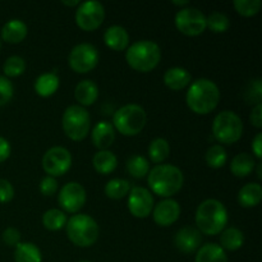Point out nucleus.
<instances>
[{"mask_svg": "<svg viewBox=\"0 0 262 262\" xmlns=\"http://www.w3.org/2000/svg\"><path fill=\"white\" fill-rule=\"evenodd\" d=\"M187 105L193 113L206 115L217 106L220 101L219 87L207 78H200L192 82L187 91Z\"/></svg>", "mask_w": 262, "mask_h": 262, "instance_id": "obj_1", "label": "nucleus"}, {"mask_svg": "<svg viewBox=\"0 0 262 262\" xmlns=\"http://www.w3.org/2000/svg\"><path fill=\"white\" fill-rule=\"evenodd\" d=\"M148 186L155 194L160 197L174 196L182 189L184 183L183 173L170 164H160L148 171Z\"/></svg>", "mask_w": 262, "mask_h": 262, "instance_id": "obj_2", "label": "nucleus"}, {"mask_svg": "<svg viewBox=\"0 0 262 262\" xmlns=\"http://www.w3.org/2000/svg\"><path fill=\"white\" fill-rule=\"evenodd\" d=\"M196 224L200 232L204 234H220L228 224V211L224 204L215 199H209L202 202L197 207Z\"/></svg>", "mask_w": 262, "mask_h": 262, "instance_id": "obj_3", "label": "nucleus"}, {"mask_svg": "<svg viewBox=\"0 0 262 262\" xmlns=\"http://www.w3.org/2000/svg\"><path fill=\"white\" fill-rule=\"evenodd\" d=\"M160 46L150 40H141L132 43L125 53V60L128 66L142 73H147L155 69L160 63Z\"/></svg>", "mask_w": 262, "mask_h": 262, "instance_id": "obj_4", "label": "nucleus"}, {"mask_svg": "<svg viewBox=\"0 0 262 262\" xmlns=\"http://www.w3.org/2000/svg\"><path fill=\"white\" fill-rule=\"evenodd\" d=\"M66 228L69 241L78 247H91L99 238V225L90 215H73Z\"/></svg>", "mask_w": 262, "mask_h": 262, "instance_id": "obj_5", "label": "nucleus"}, {"mask_svg": "<svg viewBox=\"0 0 262 262\" xmlns=\"http://www.w3.org/2000/svg\"><path fill=\"white\" fill-rule=\"evenodd\" d=\"M147 122V115L145 109L140 105H124L117 110L113 118V127L119 130L123 136L132 137L142 132Z\"/></svg>", "mask_w": 262, "mask_h": 262, "instance_id": "obj_6", "label": "nucleus"}, {"mask_svg": "<svg viewBox=\"0 0 262 262\" xmlns=\"http://www.w3.org/2000/svg\"><path fill=\"white\" fill-rule=\"evenodd\" d=\"M212 135L217 142L224 145L238 142L243 135L242 119L230 110L219 113L212 123Z\"/></svg>", "mask_w": 262, "mask_h": 262, "instance_id": "obj_7", "label": "nucleus"}, {"mask_svg": "<svg viewBox=\"0 0 262 262\" xmlns=\"http://www.w3.org/2000/svg\"><path fill=\"white\" fill-rule=\"evenodd\" d=\"M91 118L89 112L79 105H71L63 114L64 133L73 141H82L89 135Z\"/></svg>", "mask_w": 262, "mask_h": 262, "instance_id": "obj_8", "label": "nucleus"}, {"mask_svg": "<svg viewBox=\"0 0 262 262\" xmlns=\"http://www.w3.org/2000/svg\"><path fill=\"white\" fill-rule=\"evenodd\" d=\"M104 5L100 2H94V0L81 3L76 12L77 26L81 30L89 31V32L97 30L104 22Z\"/></svg>", "mask_w": 262, "mask_h": 262, "instance_id": "obj_9", "label": "nucleus"}, {"mask_svg": "<svg viewBox=\"0 0 262 262\" xmlns=\"http://www.w3.org/2000/svg\"><path fill=\"white\" fill-rule=\"evenodd\" d=\"M178 31L187 36H199L206 30V17L200 9L193 7L183 8L176 15Z\"/></svg>", "mask_w": 262, "mask_h": 262, "instance_id": "obj_10", "label": "nucleus"}, {"mask_svg": "<svg viewBox=\"0 0 262 262\" xmlns=\"http://www.w3.org/2000/svg\"><path fill=\"white\" fill-rule=\"evenodd\" d=\"M69 66L77 73H89L99 63V51L91 43H79L69 54Z\"/></svg>", "mask_w": 262, "mask_h": 262, "instance_id": "obj_11", "label": "nucleus"}, {"mask_svg": "<svg viewBox=\"0 0 262 262\" xmlns=\"http://www.w3.org/2000/svg\"><path fill=\"white\" fill-rule=\"evenodd\" d=\"M72 166V155L61 146L51 147L42 158V168L50 177L64 176Z\"/></svg>", "mask_w": 262, "mask_h": 262, "instance_id": "obj_12", "label": "nucleus"}, {"mask_svg": "<svg viewBox=\"0 0 262 262\" xmlns=\"http://www.w3.org/2000/svg\"><path fill=\"white\" fill-rule=\"evenodd\" d=\"M59 205L61 209L71 214H76L86 204V191L82 184L77 182H69L64 184L59 192Z\"/></svg>", "mask_w": 262, "mask_h": 262, "instance_id": "obj_13", "label": "nucleus"}, {"mask_svg": "<svg viewBox=\"0 0 262 262\" xmlns=\"http://www.w3.org/2000/svg\"><path fill=\"white\" fill-rule=\"evenodd\" d=\"M128 209L135 217H147L154 210V197L151 192L143 187H133L128 197Z\"/></svg>", "mask_w": 262, "mask_h": 262, "instance_id": "obj_14", "label": "nucleus"}, {"mask_svg": "<svg viewBox=\"0 0 262 262\" xmlns=\"http://www.w3.org/2000/svg\"><path fill=\"white\" fill-rule=\"evenodd\" d=\"M154 220L160 227H170L171 224L179 219L181 215V206L176 200L166 199L159 202L155 207H154Z\"/></svg>", "mask_w": 262, "mask_h": 262, "instance_id": "obj_15", "label": "nucleus"}, {"mask_svg": "<svg viewBox=\"0 0 262 262\" xmlns=\"http://www.w3.org/2000/svg\"><path fill=\"white\" fill-rule=\"evenodd\" d=\"M202 235L199 229L193 227H184L177 232L174 245L177 250L183 253H193L201 247Z\"/></svg>", "mask_w": 262, "mask_h": 262, "instance_id": "obj_16", "label": "nucleus"}, {"mask_svg": "<svg viewBox=\"0 0 262 262\" xmlns=\"http://www.w3.org/2000/svg\"><path fill=\"white\" fill-rule=\"evenodd\" d=\"M91 137L95 147L100 151L107 150L115 140V129L112 123L102 120L95 125Z\"/></svg>", "mask_w": 262, "mask_h": 262, "instance_id": "obj_17", "label": "nucleus"}, {"mask_svg": "<svg viewBox=\"0 0 262 262\" xmlns=\"http://www.w3.org/2000/svg\"><path fill=\"white\" fill-rule=\"evenodd\" d=\"M105 45L115 51H123L129 45V35L122 26H112L105 31Z\"/></svg>", "mask_w": 262, "mask_h": 262, "instance_id": "obj_18", "label": "nucleus"}, {"mask_svg": "<svg viewBox=\"0 0 262 262\" xmlns=\"http://www.w3.org/2000/svg\"><path fill=\"white\" fill-rule=\"evenodd\" d=\"M191 73L181 67H174L168 69L164 74V83L173 91H179L191 84Z\"/></svg>", "mask_w": 262, "mask_h": 262, "instance_id": "obj_19", "label": "nucleus"}, {"mask_svg": "<svg viewBox=\"0 0 262 262\" xmlns=\"http://www.w3.org/2000/svg\"><path fill=\"white\" fill-rule=\"evenodd\" d=\"M28 32L27 25L20 19H10L2 28L3 40L9 43H19L26 38Z\"/></svg>", "mask_w": 262, "mask_h": 262, "instance_id": "obj_20", "label": "nucleus"}, {"mask_svg": "<svg viewBox=\"0 0 262 262\" xmlns=\"http://www.w3.org/2000/svg\"><path fill=\"white\" fill-rule=\"evenodd\" d=\"M74 97L82 105V107L90 106V105L95 104L99 97V87L91 79H84L76 86Z\"/></svg>", "mask_w": 262, "mask_h": 262, "instance_id": "obj_21", "label": "nucleus"}, {"mask_svg": "<svg viewBox=\"0 0 262 262\" xmlns=\"http://www.w3.org/2000/svg\"><path fill=\"white\" fill-rule=\"evenodd\" d=\"M194 262H228V256L219 245L207 243L197 250Z\"/></svg>", "mask_w": 262, "mask_h": 262, "instance_id": "obj_22", "label": "nucleus"}, {"mask_svg": "<svg viewBox=\"0 0 262 262\" xmlns=\"http://www.w3.org/2000/svg\"><path fill=\"white\" fill-rule=\"evenodd\" d=\"M262 187L258 183H247L239 189L238 202L243 207H255L261 202Z\"/></svg>", "mask_w": 262, "mask_h": 262, "instance_id": "obj_23", "label": "nucleus"}, {"mask_svg": "<svg viewBox=\"0 0 262 262\" xmlns=\"http://www.w3.org/2000/svg\"><path fill=\"white\" fill-rule=\"evenodd\" d=\"M255 158L247 152H241L232 160L230 164V170L238 178H245L250 176L255 169Z\"/></svg>", "mask_w": 262, "mask_h": 262, "instance_id": "obj_24", "label": "nucleus"}, {"mask_svg": "<svg viewBox=\"0 0 262 262\" xmlns=\"http://www.w3.org/2000/svg\"><path fill=\"white\" fill-rule=\"evenodd\" d=\"M92 164H94V168L97 173L102 174V176H107V174L113 173L115 170V168L118 165V160L117 156L112 151L104 150L99 151L94 156Z\"/></svg>", "mask_w": 262, "mask_h": 262, "instance_id": "obj_25", "label": "nucleus"}, {"mask_svg": "<svg viewBox=\"0 0 262 262\" xmlns=\"http://www.w3.org/2000/svg\"><path fill=\"white\" fill-rule=\"evenodd\" d=\"M59 89V77L55 73H43L35 81V91L38 96L49 97Z\"/></svg>", "mask_w": 262, "mask_h": 262, "instance_id": "obj_26", "label": "nucleus"}, {"mask_svg": "<svg viewBox=\"0 0 262 262\" xmlns=\"http://www.w3.org/2000/svg\"><path fill=\"white\" fill-rule=\"evenodd\" d=\"M245 243V235L237 228H228L220 235V247L227 251H237Z\"/></svg>", "mask_w": 262, "mask_h": 262, "instance_id": "obj_27", "label": "nucleus"}, {"mask_svg": "<svg viewBox=\"0 0 262 262\" xmlns=\"http://www.w3.org/2000/svg\"><path fill=\"white\" fill-rule=\"evenodd\" d=\"M41 260H42V256H41L40 248L33 243L20 242L19 245L15 246V262H41Z\"/></svg>", "mask_w": 262, "mask_h": 262, "instance_id": "obj_28", "label": "nucleus"}, {"mask_svg": "<svg viewBox=\"0 0 262 262\" xmlns=\"http://www.w3.org/2000/svg\"><path fill=\"white\" fill-rule=\"evenodd\" d=\"M169 154H170V146L165 138H155L148 146V156L151 161L156 164L165 161Z\"/></svg>", "mask_w": 262, "mask_h": 262, "instance_id": "obj_29", "label": "nucleus"}, {"mask_svg": "<svg viewBox=\"0 0 262 262\" xmlns=\"http://www.w3.org/2000/svg\"><path fill=\"white\" fill-rule=\"evenodd\" d=\"M130 191V183L125 179H112L105 186V194L112 200H120Z\"/></svg>", "mask_w": 262, "mask_h": 262, "instance_id": "obj_30", "label": "nucleus"}, {"mask_svg": "<svg viewBox=\"0 0 262 262\" xmlns=\"http://www.w3.org/2000/svg\"><path fill=\"white\" fill-rule=\"evenodd\" d=\"M67 222H68L67 215L58 209L48 210L42 216L43 227L49 230H53V232L54 230H60L61 228L66 227Z\"/></svg>", "mask_w": 262, "mask_h": 262, "instance_id": "obj_31", "label": "nucleus"}, {"mask_svg": "<svg viewBox=\"0 0 262 262\" xmlns=\"http://www.w3.org/2000/svg\"><path fill=\"white\" fill-rule=\"evenodd\" d=\"M127 170L133 178H143L150 171V164L146 158L141 155H135L128 159Z\"/></svg>", "mask_w": 262, "mask_h": 262, "instance_id": "obj_32", "label": "nucleus"}, {"mask_svg": "<svg viewBox=\"0 0 262 262\" xmlns=\"http://www.w3.org/2000/svg\"><path fill=\"white\" fill-rule=\"evenodd\" d=\"M205 159H206V163L210 168L219 169L227 164L228 155L227 151L222 145H214L207 150Z\"/></svg>", "mask_w": 262, "mask_h": 262, "instance_id": "obj_33", "label": "nucleus"}, {"mask_svg": "<svg viewBox=\"0 0 262 262\" xmlns=\"http://www.w3.org/2000/svg\"><path fill=\"white\" fill-rule=\"evenodd\" d=\"M230 26V20L224 13L212 12L209 17H206V27H209L212 32L223 33L228 31Z\"/></svg>", "mask_w": 262, "mask_h": 262, "instance_id": "obj_34", "label": "nucleus"}, {"mask_svg": "<svg viewBox=\"0 0 262 262\" xmlns=\"http://www.w3.org/2000/svg\"><path fill=\"white\" fill-rule=\"evenodd\" d=\"M26 71V61L25 59L18 55H13L5 60L3 66V72L7 77H18L23 74Z\"/></svg>", "mask_w": 262, "mask_h": 262, "instance_id": "obj_35", "label": "nucleus"}, {"mask_svg": "<svg viewBox=\"0 0 262 262\" xmlns=\"http://www.w3.org/2000/svg\"><path fill=\"white\" fill-rule=\"evenodd\" d=\"M261 0H235L234 8L238 14L243 17H252L261 9Z\"/></svg>", "mask_w": 262, "mask_h": 262, "instance_id": "obj_36", "label": "nucleus"}, {"mask_svg": "<svg viewBox=\"0 0 262 262\" xmlns=\"http://www.w3.org/2000/svg\"><path fill=\"white\" fill-rule=\"evenodd\" d=\"M13 94H14V89H13L12 82L7 77L0 76V106L7 105L12 100Z\"/></svg>", "mask_w": 262, "mask_h": 262, "instance_id": "obj_37", "label": "nucleus"}, {"mask_svg": "<svg viewBox=\"0 0 262 262\" xmlns=\"http://www.w3.org/2000/svg\"><path fill=\"white\" fill-rule=\"evenodd\" d=\"M261 97H262V86H261V79L257 78L255 81H251L250 89L247 90L246 94V99L248 101H252V104H261Z\"/></svg>", "mask_w": 262, "mask_h": 262, "instance_id": "obj_38", "label": "nucleus"}, {"mask_svg": "<svg viewBox=\"0 0 262 262\" xmlns=\"http://www.w3.org/2000/svg\"><path fill=\"white\" fill-rule=\"evenodd\" d=\"M58 191V182L54 177L46 176L40 183V192L43 196H53Z\"/></svg>", "mask_w": 262, "mask_h": 262, "instance_id": "obj_39", "label": "nucleus"}, {"mask_svg": "<svg viewBox=\"0 0 262 262\" xmlns=\"http://www.w3.org/2000/svg\"><path fill=\"white\" fill-rule=\"evenodd\" d=\"M14 197V188L7 179H0V204H7Z\"/></svg>", "mask_w": 262, "mask_h": 262, "instance_id": "obj_40", "label": "nucleus"}, {"mask_svg": "<svg viewBox=\"0 0 262 262\" xmlns=\"http://www.w3.org/2000/svg\"><path fill=\"white\" fill-rule=\"evenodd\" d=\"M3 242L10 247H15L20 243V233L15 228H7L3 233Z\"/></svg>", "mask_w": 262, "mask_h": 262, "instance_id": "obj_41", "label": "nucleus"}, {"mask_svg": "<svg viewBox=\"0 0 262 262\" xmlns=\"http://www.w3.org/2000/svg\"><path fill=\"white\" fill-rule=\"evenodd\" d=\"M250 120L252 123V125H255L256 128L262 127V105L257 104L252 109L250 115Z\"/></svg>", "mask_w": 262, "mask_h": 262, "instance_id": "obj_42", "label": "nucleus"}, {"mask_svg": "<svg viewBox=\"0 0 262 262\" xmlns=\"http://www.w3.org/2000/svg\"><path fill=\"white\" fill-rule=\"evenodd\" d=\"M12 152V147H10V143L8 142L5 138L0 137V163L7 160L10 156Z\"/></svg>", "mask_w": 262, "mask_h": 262, "instance_id": "obj_43", "label": "nucleus"}, {"mask_svg": "<svg viewBox=\"0 0 262 262\" xmlns=\"http://www.w3.org/2000/svg\"><path fill=\"white\" fill-rule=\"evenodd\" d=\"M252 151L256 158H262V133H257L255 140L252 141Z\"/></svg>", "mask_w": 262, "mask_h": 262, "instance_id": "obj_44", "label": "nucleus"}, {"mask_svg": "<svg viewBox=\"0 0 262 262\" xmlns=\"http://www.w3.org/2000/svg\"><path fill=\"white\" fill-rule=\"evenodd\" d=\"M63 4L67 5V7H76V5H79V0H63Z\"/></svg>", "mask_w": 262, "mask_h": 262, "instance_id": "obj_45", "label": "nucleus"}, {"mask_svg": "<svg viewBox=\"0 0 262 262\" xmlns=\"http://www.w3.org/2000/svg\"><path fill=\"white\" fill-rule=\"evenodd\" d=\"M173 4L174 5H181V7H182V5H188L189 3L187 2V0H182V2H177V0H174Z\"/></svg>", "mask_w": 262, "mask_h": 262, "instance_id": "obj_46", "label": "nucleus"}, {"mask_svg": "<svg viewBox=\"0 0 262 262\" xmlns=\"http://www.w3.org/2000/svg\"><path fill=\"white\" fill-rule=\"evenodd\" d=\"M257 177L258 178H262V164H258L257 166Z\"/></svg>", "mask_w": 262, "mask_h": 262, "instance_id": "obj_47", "label": "nucleus"}, {"mask_svg": "<svg viewBox=\"0 0 262 262\" xmlns=\"http://www.w3.org/2000/svg\"><path fill=\"white\" fill-rule=\"evenodd\" d=\"M81 262H90V261H81Z\"/></svg>", "mask_w": 262, "mask_h": 262, "instance_id": "obj_48", "label": "nucleus"}]
</instances>
